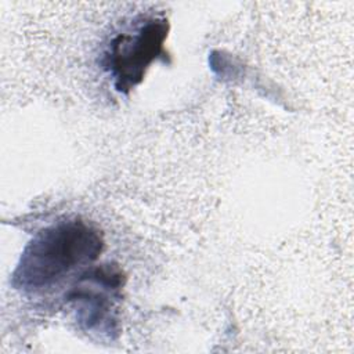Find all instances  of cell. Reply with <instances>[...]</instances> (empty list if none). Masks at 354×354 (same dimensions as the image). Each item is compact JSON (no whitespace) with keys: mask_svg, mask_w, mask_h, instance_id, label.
<instances>
[{"mask_svg":"<svg viewBox=\"0 0 354 354\" xmlns=\"http://www.w3.org/2000/svg\"><path fill=\"white\" fill-rule=\"evenodd\" d=\"M104 242L100 232L80 220L58 221L26 245L12 282L24 290H40L79 266L98 259Z\"/></svg>","mask_w":354,"mask_h":354,"instance_id":"obj_1","label":"cell"},{"mask_svg":"<svg viewBox=\"0 0 354 354\" xmlns=\"http://www.w3.org/2000/svg\"><path fill=\"white\" fill-rule=\"evenodd\" d=\"M167 32V19L152 18L136 32L119 35L112 40L106 65L118 91L127 93L141 83L148 66L162 53Z\"/></svg>","mask_w":354,"mask_h":354,"instance_id":"obj_2","label":"cell"},{"mask_svg":"<svg viewBox=\"0 0 354 354\" xmlns=\"http://www.w3.org/2000/svg\"><path fill=\"white\" fill-rule=\"evenodd\" d=\"M122 283V271L112 264L90 268L82 275L68 297L77 304L79 319L87 329L111 328L113 301L109 293H118Z\"/></svg>","mask_w":354,"mask_h":354,"instance_id":"obj_3","label":"cell"}]
</instances>
